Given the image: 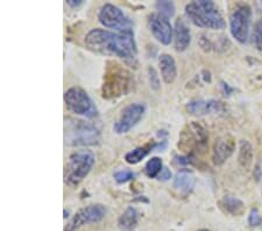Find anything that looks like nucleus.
<instances>
[{
	"mask_svg": "<svg viewBox=\"0 0 262 231\" xmlns=\"http://www.w3.org/2000/svg\"><path fill=\"white\" fill-rule=\"evenodd\" d=\"M95 162V154L89 150L71 153L64 166V182L70 187H77L90 173Z\"/></svg>",
	"mask_w": 262,
	"mask_h": 231,
	"instance_id": "nucleus-5",
	"label": "nucleus"
},
{
	"mask_svg": "<svg viewBox=\"0 0 262 231\" xmlns=\"http://www.w3.org/2000/svg\"><path fill=\"white\" fill-rule=\"evenodd\" d=\"M252 10L247 4H239L230 15V31L235 41L246 44L251 29Z\"/></svg>",
	"mask_w": 262,
	"mask_h": 231,
	"instance_id": "nucleus-8",
	"label": "nucleus"
},
{
	"mask_svg": "<svg viewBox=\"0 0 262 231\" xmlns=\"http://www.w3.org/2000/svg\"><path fill=\"white\" fill-rule=\"evenodd\" d=\"M156 149H158V144H154V142H149V144L139 146L137 149H134L126 153L125 161L129 163V165H137V163L143 160L148 154L153 152V151Z\"/></svg>",
	"mask_w": 262,
	"mask_h": 231,
	"instance_id": "nucleus-18",
	"label": "nucleus"
},
{
	"mask_svg": "<svg viewBox=\"0 0 262 231\" xmlns=\"http://www.w3.org/2000/svg\"><path fill=\"white\" fill-rule=\"evenodd\" d=\"M185 15L193 25L202 28L221 31L226 27V21L217 5L210 0L189 3L185 6Z\"/></svg>",
	"mask_w": 262,
	"mask_h": 231,
	"instance_id": "nucleus-2",
	"label": "nucleus"
},
{
	"mask_svg": "<svg viewBox=\"0 0 262 231\" xmlns=\"http://www.w3.org/2000/svg\"><path fill=\"white\" fill-rule=\"evenodd\" d=\"M238 160H239L240 166L243 168H246V170L252 165L253 149H252V145L249 144L247 140H242V142H240Z\"/></svg>",
	"mask_w": 262,
	"mask_h": 231,
	"instance_id": "nucleus-21",
	"label": "nucleus"
},
{
	"mask_svg": "<svg viewBox=\"0 0 262 231\" xmlns=\"http://www.w3.org/2000/svg\"><path fill=\"white\" fill-rule=\"evenodd\" d=\"M106 214L107 209L104 204H89L75 213V215L66 224L64 231H76L84 225L99 223L101 220H104Z\"/></svg>",
	"mask_w": 262,
	"mask_h": 231,
	"instance_id": "nucleus-9",
	"label": "nucleus"
},
{
	"mask_svg": "<svg viewBox=\"0 0 262 231\" xmlns=\"http://www.w3.org/2000/svg\"><path fill=\"white\" fill-rule=\"evenodd\" d=\"M146 112V105L142 103H132L122 109L119 118L113 125L117 134H124L130 131L142 119Z\"/></svg>",
	"mask_w": 262,
	"mask_h": 231,
	"instance_id": "nucleus-11",
	"label": "nucleus"
},
{
	"mask_svg": "<svg viewBox=\"0 0 262 231\" xmlns=\"http://www.w3.org/2000/svg\"><path fill=\"white\" fill-rule=\"evenodd\" d=\"M148 76H149V83H150L151 89L159 90L160 89V77L153 67H149V68H148Z\"/></svg>",
	"mask_w": 262,
	"mask_h": 231,
	"instance_id": "nucleus-27",
	"label": "nucleus"
},
{
	"mask_svg": "<svg viewBox=\"0 0 262 231\" xmlns=\"http://www.w3.org/2000/svg\"><path fill=\"white\" fill-rule=\"evenodd\" d=\"M219 205L224 212L230 214L232 216H242L245 213V204L242 200L234 196L226 195L219 201Z\"/></svg>",
	"mask_w": 262,
	"mask_h": 231,
	"instance_id": "nucleus-19",
	"label": "nucleus"
},
{
	"mask_svg": "<svg viewBox=\"0 0 262 231\" xmlns=\"http://www.w3.org/2000/svg\"><path fill=\"white\" fill-rule=\"evenodd\" d=\"M64 103L70 112L86 118L97 116V108L88 92L81 87H71L64 92Z\"/></svg>",
	"mask_w": 262,
	"mask_h": 231,
	"instance_id": "nucleus-7",
	"label": "nucleus"
},
{
	"mask_svg": "<svg viewBox=\"0 0 262 231\" xmlns=\"http://www.w3.org/2000/svg\"><path fill=\"white\" fill-rule=\"evenodd\" d=\"M191 42V34H190V29L188 28L187 25L184 24V21L182 19H179L175 24L174 28V46L175 49L179 53L184 52L190 46Z\"/></svg>",
	"mask_w": 262,
	"mask_h": 231,
	"instance_id": "nucleus-17",
	"label": "nucleus"
},
{
	"mask_svg": "<svg viewBox=\"0 0 262 231\" xmlns=\"http://www.w3.org/2000/svg\"><path fill=\"white\" fill-rule=\"evenodd\" d=\"M69 217V213L67 212V209H64V218H68Z\"/></svg>",
	"mask_w": 262,
	"mask_h": 231,
	"instance_id": "nucleus-31",
	"label": "nucleus"
},
{
	"mask_svg": "<svg viewBox=\"0 0 262 231\" xmlns=\"http://www.w3.org/2000/svg\"><path fill=\"white\" fill-rule=\"evenodd\" d=\"M148 23H149L151 34L160 44L164 46L171 44L172 36H174V28L171 26L170 20L159 13H153L149 15Z\"/></svg>",
	"mask_w": 262,
	"mask_h": 231,
	"instance_id": "nucleus-12",
	"label": "nucleus"
},
{
	"mask_svg": "<svg viewBox=\"0 0 262 231\" xmlns=\"http://www.w3.org/2000/svg\"><path fill=\"white\" fill-rule=\"evenodd\" d=\"M163 170V162L160 158L158 157H154L149 159V160L147 161V163L145 165V168H143V171H145V174L148 176V178L150 179H154V178H158L161 173Z\"/></svg>",
	"mask_w": 262,
	"mask_h": 231,
	"instance_id": "nucleus-22",
	"label": "nucleus"
},
{
	"mask_svg": "<svg viewBox=\"0 0 262 231\" xmlns=\"http://www.w3.org/2000/svg\"><path fill=\"white\" fill-rule=\"evenodd\" d=\"M187 109L192 116H205L224 112V104L217 99H195L188 103Z\"/></svg>",
	"mask_w": 262,
	"mask_h": 231,
	"instance_id": "nucleus-14",
	"label": "nucleus"
},
{
	"mask_svg": "<svg viewBox=\"0 0 262 231\" xmlns=\"http://www.w3.org/2000/svg\"><path fill=\"white\" fill-rule=\"evenodd\" d=\"M248 224L252 226V228H257L262 224V216L260 213L257 212V209H252L251 213H249L248 216Z\"/></svg>",
	"mask_w": 262,
	"mask_h": 231,
	"instance_id": "nucleus-26",
	"label": "nucleus"
},
{
	"mask_svg": "<svg viewBox=\"0 0 262 231\" xmlns=\"http://www.w3.org/2000/svg\"><path fill=\"white\" fill-rule=\"evenodd\" d=\"M159 67L164 83L171 84L177 77V67L175 58L170 54H161L159 57Z\"/></svg>",
	"mask_w": 262,
	"mask_h": 231,
	"instance_id": "nucleus-16",
	"label": "nucleus"
},
{
	"mask_svg": "<svg viewBox=\"0 0 262 231\" xmlns=\"http://www.w3.org/2000/svg\"><path fill=\"white\" fill-rule=\"evenodd\" d=\"M139 222V213L134 207H128L118 220V226L122 231H133Z\"/></svg>",
	"mask_w": 262,
	"mask_h": 231,
	"instance_id": "nucleus-20",
	"label": "nucleus"
},
{
	"mask_svg": "<svg viewBox=\"0 0 262 231\" xmlns=\"http://www.w3.org/2000/svg\"><path fill=\"white\" fill-rule=\"evenodd\" d=\"M83 4V0H67V5L76 8V7H79Z\"/></svg>",
	"mask_w": 262,
	"mask_h": 231,
	"instance_id": "nucleus-29",
	"label": "nucleus"
},
{
	"mask_svg": "<svg viewBox=\"0 0 262 231\" xmlns=\"http://www.w3.org/2000/svg\"><path fill=\"white\" fill-rule=\"evenodd\" d=\"M223 89H224V92H225V96H226V94H227V96H229L230 91H232V89H230L229 84H225V83H223Z\"/></svg>",
	"mask_w": 262,
	"mask_h": 231,
	"instance_id": "nucleus-30",
	"label": "nucleus"
},
{
	"mask_svg": "<svg viewBox=\"0 0 262 231\" xmlns=\"http://www.w3.org/2000/svg\"><path fill=\"white\" fill-rule=\"evenodd\" d=\"M253 42L257 50L262 52V20H259L255 24L254 31H253Z\"/></svg>",
	"mask_w": 262,
	"mask_h": 231,
	"instance_id": "nucleus-24",
	"label": "nucleus"
},
{
	"mask_svg": "<svg viewBox=\"0 0 262 231\" xmlns=\"http://www.w3.org/2000/svg\"><path fill=\"white\" fill-rule=\"evenodd\" d=\"M98 21L105 28L117 29L118 32L128 29L132 26V21L125 15L119 7L113 4H104L99 8Z\"/></svg>",
	"mask_w": 262,
	"mask_h": 231,
	"instance_id": "nucleus-10",
	"label": "nucleus"
},
{
	"mask_svg": "<svg viewBox=\"0 0 262 231\" xmlns=\"http://www.w3.org/2000/svg\"><path fill=\"white\" fill-rule=\"evenodd\" d=\"M135 176L132 171L129 170H121V171H117L115 174H113V178H115L116 181L118 183H125L132 180Z\"/></svg>",
	"mask_w": 262,
	"mask_h": 231,
	"instance_id": "nucleus-25",
	"label": "nucleus"
},
{
	"mask_svg": "<svg viewBox=\"0 0 262 231\" xmlns=\"http://www.w3.org/2000/svg\"><path fill=\"white\" fill-rule=\"evenodd\" d=\"M159 180H161V181H168V180L171 179V172L170 170H168L167 167H163V170L160 175L158 176Z\"/></svg>",
	"mask_w": 262,
	"mask_h": 231,
	"instance_id": "nucleus-28",
	"label": "nucleus"
},
{
	"mask_svg": "<svg viewBox=\"0 0 262 231\" xmlns=\"http://www.w3.org/2000/svg\"><path fill=\"white\" fill-rule=\"evenodd\" d=\"M155 8L158 10V13L161 14L166 18H171L175 14V5L172 2L168 0H162V2H156Z\"/></svg>",
	"mask_w": 262,
	"mask_h": 231,
	"instance_id": "nucleus-23",
	"label": "nucleus"
},
{
	"mask_svg": "<svg viewBox=\"0 0 262 231\" xmlns=\"http://www.w3.org/2000/svg\"><path fill=\"white\" fill-rule=\"evenodd\" d=\"M209 134L205 128L197 121H191L180 132L177 147L188 155L203 153L208 147Z\"/></svg>",
	"mask_w": 262,
	"mask_h": 231,
	"instance_id": "nucleus-6",
	"label": "nucleus"
},
{
	"mask_svg": "<svg viewBox=\"0 0 262 231\" xmlns=\"http://www.w3.org/2000/svg\"><path fill=\"white\" fill-rule=\"evenodd\" d=\"M197 231H211V230H209V229H200V230H197Z\"/></svg>",
	"mask_w": 262,
	"mask_h": 231,
	"instance_id": "nucleus-32",
	"label": "nucleus"
},
{
	"mask_svg": "<svg viewBox=\"0 0 262 231\" xmlns=\"http://www.w3.org/2000/svg\"><path fill=\"white\" fill-rule=\"evenodd\" d=\"M100 132L96 125L83 119H64V144L68 146H91L98 144Z\"/></svg>",
	"mask_w": 262,
	"mask_h": 231,
	"instance_id": "nucleus-4",
	"label": "nucleus"
},
{
	"mask_svg": "<svg viewBox=\"0 0 262 231\" xmlns=\"http://www.w3.org/2000/svg\"><path fill=\"white\" fill-rule=\"evenodd\" d=\"M85 46L92 52L117 56L127 63H135L138 55L137 42L132 28L119 32L94 28L85 36Z\"/></svg>",
	"mask_w": 262,
	"mask_h": 231,
	"instance_id": "nucleus-1",
	"label": "nucleus"
},
{
	"mask_svg": "<svg viewBox=\"0 0 262 231\" xmlns=\"http://www.w3.org/2000/svg\"><path fill=\"white\" fill-rule=\"evenodd\" d=\"M235 150V140L230 134L219 137L214 142L213 152H212V160L214 165L221 166L233 154Z\"/></svg>",
	"mask_w": 262,
	"mask_h": 231,
	"instance_id": "nucleus-13",
	"label": "nucleus"
},
{
	"mask_svg": "<svg viewBox=\"0 0 262 231\" xmlns=\"http://www.w3.org/2000/svg\"><path fill=\"white\" fill-rule=\"evenodd\" d=\"M132 86V75L117 62H108L104 74L101 96L105 99H116L125 96Z\"/></svg>",
	"mask_w": 262,
	"mask_h": 231,
	"instance_id": "nucleus-3",
	"label": "nucleus"
},
{
	"mask_svg": "<svg viewBox=\"0 0 262 231\" xmlns=\"http://www.w3.org/2000/svg\"><path fill=\"white\" fill-rule=\"evenodd\" d=\"M259 7L261 8V11H262V2H260V3H259Z\"/></svg>",
	"mask_w": 262,
	"mask_h": 231,
	"instance_id": "nucleus-33",
	"label": "nucleus"
},
{
	"mask_svg": "<svg viewBox=\"0 0 262 231\" xmlns=\"http://www.w3.org/2000/svg\"><path fill=\"white\" fill-rule=\"evenodd\" d=\"M196 184L195 175L189 170H181L177 172L172 181V187L182 196H188L191 194Z\"/></svg>",
	"mask_w": 262,
	"mask_h": 231,
	"instance_id": "nucleus-15",
	"label": "nucleus"
}]
</instances>
